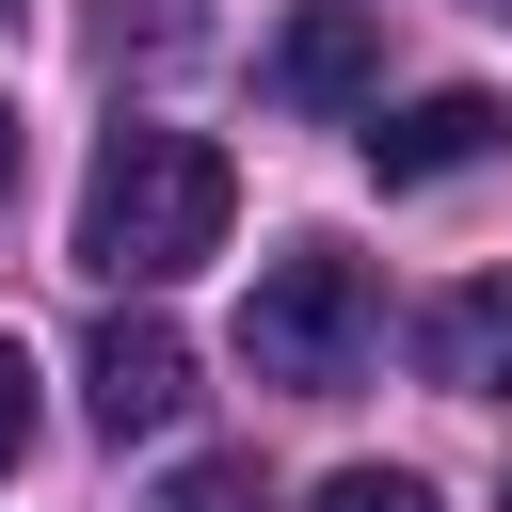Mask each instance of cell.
Wrapping results in <instances>:
<instances>
[{
  "label": "cell",
  "mask_w": 512,
  "mask_h": 512,
  "mask_svg": "<svg viewBox=\"0 0 512 512\" xmlns=\"http://www.w3.org/2000/svg\"><path fill=\"white\" fill-rule=\"evenodd\" d=\"M80 400H96V432H176L192 416V336L176 320H112L80 352Z\"/></svg>",
  "instance_id": "obj_4"
},
{
  "label": "cell",
  "mask_w": 512,
  "mask_h": 512,
  "mask_svg": "<svg viewBox=\"0 0 512 512\" xmlns=\"http://www.w3.org/2000/svg\"><path fill=\"white\" fill-rule=\"evenodd\" d=\"M496 144H512V112H496L480 80H432V96L368 112V176H384V192H432V176H464V160H496Z\"/></svg>",
  "instance_id": "obj_3"
},
{
  "label": "cell",
  "mask_w": 512,
  "mask_h": 512,
  "mask_svg": "<svg viewBox=\"0 0 512 512\" xmlns=\"http://www.w3.org/2000/svg\"><path fill=\"white\" fill-rule=\"evenodd\" d=\"M352 352H368V272L336 256V240H288L272 272H256V304H240V368L256 384H352Z\"/></svg>",
  "instance_id": "obj_2"
},
{
  "label": "cell",
  "mask_w": 512,
  "mask_h": 512,
  "mask_svg": "<svg viewBox=\"0 0 512 512\" xmlns=\"http://www.w3.org/2000/svg\"><path fill=\"white\" fill-rule=\"evenodd\" d=\"M272 96H288V112H368V16H352V0L288 16V32H272Z\"/></svg>",
  "instance_id": "obj_6"
},
{
  "label": "cell",
  "mask_w": 512,
  "mask_h": 512,
  "mask_svg": "<svg viewBox=\"0 0 512 512\" xmlns=\"http://www.w3.org/2000/svg\"><path fill=\"white\" fill-rule=\"evenodd\" d=\"M416 352H432V384H464V400H512V272H464V288H432Z\"/></svg>",
  "instance_id": "obj_5"
},
{
  "label": "cell",
  "mask_w": 512,
  "mask_h": 512,
  "mask_svg": "<svg viewBox=\"0 0 512 512\" xmlns=\"http://www.w3.org/2000/svg\"><path fill=\"white\" fill-rule=\"evenodd\" d=\"M32 416H48V400H32V352L0 336V464H32Z\"/></svg>",
  "instance_id": "obj_9"
},
{
  "label": "cell",
  "mask_w": 512,
  "mask_h": 512,
  "mask_svg": "<svg viewBox=\"0 0 512 512\" xmlns=\"http://www.w3.org/2000/svg\"><path fill=\"white\" fill-rule=\"evenodd\" d=\"M304 512H432V480H416V464H336Z\"/></svg>",
  "instance_id": "obj_7"
},
{
  "label": "cell",
  "mask_w": 512,
  "mask_h": 512,
  "mask_svg": "<svg viewBox=\"0 0 512 512\" xmlns=\"http://www.w3.org/2000/svg\"><path fill=\"white\" fill-rule=\"evenodd\" d=\"M224 224H240V176H224V144H192V128H144V112H128V128L96 144V176H80V272H112V288L208 272Z\"/></svg>",
  "instance_id": "obj_1"
},
{
  "label": "cell",
  "mask_w": 512,
  "mask_h": 512,
  "mask_svg": "<svg viewBox=\"0 0 512 512\" xmlns=\"http://www.w3.org/2000/svg\"><path fill=\"white\" fill-rule=\"evenodd\" d=\"M0 192H16V96H0Z\"/></svg>",
  "instance_id": "obj_10"
},
{
  "label": "cell",
  "mask_w": 512,
  "mask_h": 512,
  "mask_svg": "<svg viewBox=\"0 0 512 512\" xmlns=\"http://www.w3.org/2000/svg\"><path fill=\"white\" fill-rule=\"evenodd\" d=\"M0 16H16V0H0Z\"/></svg>",
  "instance_id": "obj_11"
},
{
  "label": "cell",
  "mask_w": 512,
  "mask_h": 512,
  "mask_svg": "<svg viewBox=\"0 0 512 512\" xmlns=\"http://www.w3.org/2000/svg\"><path fill=\"white\" fill-rule=\"evenodd\" d=\"M160 512H272V496H256V464H176Z\"/></svg>",
  "instance_id": "obj_8"
}]
</instances>
